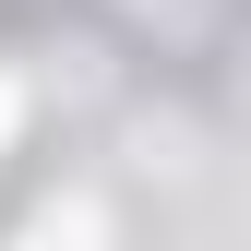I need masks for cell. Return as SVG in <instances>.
Masks as SVG:
<instances>
[{
  "mask_svg": "<svg viewBox=\"0 0 251 251\" xmlns=\"http://www.w3.org/2000/svg\"><path fill=\"white\" fill-rule=\"evenodd\" d=\"M12 120H24V96H12V84H0V144H12Z\"/></svg>",
  "mask_w": 251,
  "mask_h": 251,
  "instance_id": "obj_1",
  "label": "cell"
}]
</instances>
